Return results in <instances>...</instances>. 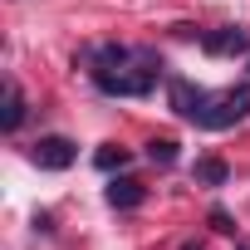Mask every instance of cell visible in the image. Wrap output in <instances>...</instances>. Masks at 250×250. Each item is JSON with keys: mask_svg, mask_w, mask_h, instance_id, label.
<instances>
[{"mask_svg": "<svg viewBox=\"0 0 250 250\" xmlns=\"http://www.w3.org/2000/svg\"><path fill=\"white\" fill-rule=\"evenodd\" d=\"M83 69H88V83L108 98H147L167 79V64L152 44H118V40L88 44Z\"/></svg>", "mask_w": 250, "mask_h": 250, "instance_id": "obj_1", "label": "cell"}, {"mask_svg": "<svg viewBox=\"0 0 250 250\" xmlns=\"http://www.w3.org/2000/svg\"><path fill=\"white\" fill-rule=\"evenodd\" d=\"M240 118H250V83H240V88H221V93L206 88V103H201V113L191 118V128L226 133V128H235Z\"/></svg>", "mask_w": 250, "mask_h": 250, "instance_id": "obj_2", "label": "cell"}, {"mask_svg": "<svg viewBox=\"0 0 250 250\" xmlns=\"http://www.w3.org/2000/svg\"><path fill=\"white\" fill-rule=\"evenodd\" d=\"M30 162H35L40 172H69V167L79 162V143H69V138H59V133L35 138V143H30Z\"/></svg>", "mask_w": 250, "mask_h": 250, "instance_id": "obj_3", "label": "cell"}, {"mask_svg": "<svg viewBox=\"0 0 250 250\" xmlns=\"http://www.w3.org/2000/svg\"><path fill=\"white\" fill-rule=\"evenodd\" d=\"M201 49H206L211 59L250 54V30H245V25H216V30H201Z\"/></svg>", "mask_w": 250, "mask_h": 250, "instance_id": "obj_4", "label": "cell"}, {"mask_svg": "<svg viewBox=\"0 0 250 250\" xmlns=\"http://www.w3.org/2000/svg\"><path fill=\"white\" fill-rule=\"evenodd\" d=\"M103 201H108L113 211H138V206L147 201V187H143L138 177H113V182L103 187Z\"/></svg>", "mask_w": 250, "mask_h": 250, "instance_id": "obj_5", "label": "cell"}, {"mask_svg": "<svg viewBox=\"0 0 250 250\" xmlns=\"http://www.w3.org/2000/svg\"><path fill=\"white\" fill-rule=\"evenodd\" d=\"M25 118H30L25 88H20L15 79H5V108H0V128H5V133H20V128H25Z\"/></svg>", "mask_w": 250, "mask_h": 250, "instance_id": "obj_6", "label": "cell"}, {"mask_svg": "<svg viewBox=\"0 0 250 250\" xmlns=\"http://www.w3.org/2000/svg\"><path fill=\"white\" fill-rule=\"evenodd\" d=\"M191 182H196V187H226V182H230V167H226L221 157H196V162H191Z\"/></svg>", "mask_w": 250, "mask_h": 250, "instance_id": "obj_7", "label": "cell"}, {"mask_svg": "<svg viewBox=\"0 0 250 250\" xmlns=\"http://www.w3.org/2000/svg\"><path fill=\"white\" fill-rule=\"evenodd\" d=\"M128 162H133V152H128V147H113V143H103V147L93 152V167H98V172H123Z\"/></svg>", "mask_w": 250, "mask_h": 250, "instance_id": "obj_8", "label": "cell"}, {"mask_svg": "<svg viewBox=\"0 0 250 250\" xmlns=\"http://www.w3.org/2000/svg\"><path fill=\"white\" fill-rule=\"evenodd\" d=\"M177 157H182V152H177L172 138H152V143H147V162H152V167L167 172V167H177Z\"/></svg>", "mask_w": 250, "mask_h": 250, "instance_id": "obj_9", "label": "cell"}, {"mask_svg": "<svg viewBox=\"0 0 250 250\" xmlns=\"http://www.w3.org/2000/svg\"><path fill=\"white\" fill-rule=\"evenodd\" d=\"M206 226H211L216 235H235V216H230L226 206H211V211H206Z\"/></svg>", "mask_w": 250, "mask_h": 250, "instance_id": "obj_10", "label": "cell"}, {"mask_svg": "<svg viewBox=\"0 0 250 250\" xmlns=\"http://www.w3.org/2000/svg\"><path fill=\"white\" fill-rule=\"evenodd\" d=\"M35 230H44V235H49V230H54V216H49V211H40V216H35Z\"/></svg>", "mask_w": 250, "mask_h": 250, "instance_id": "obj_11", "label": "cell"}, {"mask_svg": "<svg viewBox=\"0 0 250 250\" xmlns=\"http://www.w3.org/2000/svg\"><path fill=\"white\" fill-rule=\"evenodd\" d=\"M182 250H201V240H182Z\"/></svg>", "mask_w": 250, "mask_h": 250, "instance_id": "obj_12", "label": "cell"}, {"mask_svg": "<svg viewBox=\"0 0 250 250\" xmlns=\"http://www.w3.org/2000/svg\"><path fill=\"white\" fill-rule=\"evenodd\" d=\"M235 250H250V245H235Z\"/></svg>", "mask_w": 250, "mask_h": 250, "instance_id": "obj_13", "label": "cell"}]
</instances>
